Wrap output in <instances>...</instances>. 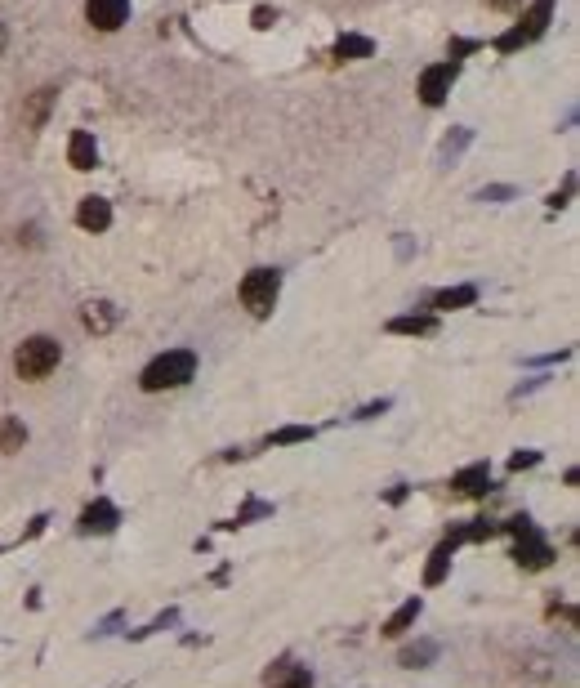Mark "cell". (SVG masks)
Listing matches in <instances>:
<instances>
[{
    "label": "cell",
    "mask_w": 580,
    "mask_h": 688,
    "mask_svg": "<svg viewBox=\"0 0 580 688\" xmlns=\"http://www.w3.org/2000/svg\"><path fill=\"white\" fill-rule=\"evenodd\" d=\"M197 375V354L192 349H170V354H161V358H152L148 367H143V389L148 394H161V389H179V384H188Z\"/></svg>",
    "instance_id": "cell-1"
},
{
    "label": "cell",
    "mask_w": 580,
    "mask_h": 688,
    "mask_svg": "<svg viewBox=\"0 0 580 688\" xmlns=\"http://www.w3.org/2000/svg\"><path fill=\"white\" fill-rule=\"evenodd\" d=\"M58 358H63L58 340H50V335H32V340H23V344H18V354H14V371H18L23 380H45V375L58 367Z\"/></svg>",
    "instance_id": "cell-2"
},
{
    "label": "cell",
    "mask_w": 580,
    "mask_h": 688,
    "mask_svg": "<svg viewBox=\"0 0 580 688\" xmlns=\"http://www.w3.org/2000/svg\"><path fill=\"white\" fill-rule=\"evenodd\" d=\"M277 291H281L277 268H255V273H246V282H241V304L264 318V314H272V304H277Z\"/></svg>",
    "instance_id": "cell-3"
},
{
    "label": "cell",
    "mask_w": 580,
    "mask_h": 688,
    "mask_svg": "<svg viewBox=\"0 0 580 688\" xmlns=\"http://www.w3.org/2000/svg\"><path fill=\"white\" fill-rule=\"evenodd\" d=\"M549 14H554V0H531V9H527V14H523V23H518L514 32H505V36H500L496 45H500V50H505V54H514V50H518V45H527V41H536V36H540V32L549 27Z\"/></svg>",
    "instance_id": "cell-4"
},
{
    "label": "cell",
    "mask_w": 580,
    "mask_h": 688,
    "mask_svg": "<svg viewBox=\"0 0 580 688\" xmlns=\"http://www.w3.org/2000/svg\"><path fill=\"white\" fill-rule=\"evenodd\" d=\"M451 81H456V63H433L420 76V99L428 107H437L447 95H451Z\"/></svg>",
    "instance_id": "cell-5"
},
{
    "label": "cell",
    "mask_w": 580,
    "mask_h": 688,
    "mask_svg": "<svg viewBox=\"0 0 580 688\" xmlns=\"http://www.w3.org/2000/svg\"><path fill=\"white\" fill-rule=\"evenodd\" d=\"M85 18H90L99 32H116V27L130 18V0H90V5H85Z\"/></svg>",
    "instance_id": "cell-6"
},
{
    "label": "cell",
    "mask_w": 580,
    "mask_h": 688,
    "mask_svg": "<svg viewBox=\"0 0 580 688\" xmlns=\"http://www.w3.org/2000/svg\"><path fill=\"white\" fill-rule=\"evenodd\" d=\"M514 559H518V568H545V563L554 559V550H549V541H540V536H536V528H531V532H523V536H518Z\"/></svg>",
    "instance_id": "cell-7"
},
{
    "label": "cell",
    "mask_w": 580,
    "mask_h": 688,
    "mask_svg": "<svg viewBox=\"0 0 580 688\" xmlns=\"http://www.w3.org/2000/svg\"><path fill=\"white\" fill-rule=\"evenodd\" d=\"M121 523V510L112 505V501H94L85 514H81V532L85 536H103V532H112Z\"/></svg>",
    "instance_id": "cell-8"
},
{
    "label": "cell",
    "mask_w": 580,
    "mask_h": 688,
    "mask_svg": "<svg viewBox=\"0 0 580 688\" xmlns=\"http://www.w3.org/2000/svg\"><path fill=\"white\" fill-rule=\"evenodd\" d=\"M76 224L90 228V233H103L107 224H112V206H107L103 197H85L81 211H76Z\"/></svg>",
    "instance_id": "cell-9"
},
{
    "label": "cell",
    "mask_w": 580,
    "mask_h": 688,
    "mask_svg": "<svg viewBox=\"0 0 580 688\" xmlns=\"http://www.w3.org/2000/svg\"><path fill=\"white\" fill-rule=\"evenodd\" d=\"M451 487H456L460 496H482V492L491 487V470H487V465H469V470H460V474L451 478Z\"/></svg>",
    "instance_id": "cell-10"
},
{
    "label": "cell",
    "mask_w": 580,
    "mask_h": 688,
    "mask_svg": "<svg viewBox=\"0 0 580 688\" xmlns=\"http://www.w3.org/2000/svg\"><path fill=\"white\" fill-rule=\"evenodd\" d=\"M67 157H72V165H76V170H94V165H99V148H94V139H90L85 130H76V135H72Z\"/></svg>",
    "instance_id": "cell-11"
},
{
    "label": "cell",
    "mask_w": 580,
    "mask_h": 688,
    "mask_svg": "<svg viewBox=\"0 0 580 688\" xmlns=\"http://www.w3.org/2000/svg\"><path fill=\"white\" fill-rule=\"evenodd\" d=\"M424 613V603L420 599H407V603H402V608H398V613H393V617H388V622H384V635H407V631H411V626H416V617H420Z\"/></svg>",
    "instance_id": "cell-12"
},
{
    "label": "cell",
    "mask_w": 580,
    "mask_h": 688,
    "mask_svg": "<svg viewBox=\"0 0 580 688\" xmlns=\"http://www.w3.org/2000/svg\"><path fill=\"white\" fill-rule=\"evenodd\" d=\"M23 443H27V429H23V421L18 416H5L0 421V452H23Z\"/></svg>",
    "instance_id": "cell-13"
},
{
    "label": "cell",
    "mask_w": 580,
    "mask_h": 688,
    "mask_svg": "<svg viewBox=\"0 0 580 688\" xmlns=\"http://www.w3.org/2000/svg\"><path fill=\"white\" fill-rule=\"evenodd\" d=\"M451 554H456V541L447 536V541H442V545L433 550V563H428V573H424V582H428V585H437V582H442V577H447V568H451Z\"/></svg>",
    "instance_id": "cell-14"
},
{
    "label": "cell",
    "mask_w": 580,
    "mask_h": 688,
    "mask_svg": "<svg viewBox=\"0 0 580 688\" xmlns=\"http://www.w3.org/2000/svg\"><path fill=\"white\" fill-rule=\"evenodd\" d=\"M477 300V286H456V291H437L433 295V309H465Z\"/></svg>",
    "instance_id": "cell-15"
},
{
    "label": "cell",
    "mask_w": 580,
    "mask_h": 688,
    "mask_svg": "<svg viewBox=\"0 0 580 688\" xmlns=\"http://www.w3.org/2000/svg\"><path fill=\"white\" fill-rule=\"evenodd\" d=\"M85 326H90V331H99V335H103V331H112V326H116V309H112L107 300L90 304V309H85Z\"/></svg>",
    "instance_id": "cell-16"
},
{
    "label": "cell",
    "mask_w": 580,
    "mask_h": 688,
    "mask_svg": "<svg viewBox=\"0 0 580 688\" xmlns=\"http://www.w3.org/2000/svg\"><path fill=\"white\" fill-rule=\"evenodd\" d=\"M388 331H398V335H433V331H437V318H393Z\"/></svg>",
    "instance_id": "cell-17"
},
{
    "label": "cell",
    "mask_w": 580,
    "mask_h": 688,
    "mask_svg": "<svg viewBox=\"0 0 580 688\" xmlns=\"http://www.w3.org/2000/svg\"><path fill=\"white\" fill-rule=\"evenodd\" d=\"M370 45L367 36H339V45H335V58H370Z\"/></svg>",
    "instance_id": "cell-18"
},
{
    "label": "cell",
    "mask_w": 580,
    "mask_h": 688,
    "mask_svg": "<svg viewBox=\"0 0 580 688\" xmlns=\"http://www.w3.org/2000/svg\"><path fill=\"white\" fill-rule=\"evenodd\" d=\"M437 657V643H416V648H402V666H424V662H433Z\"/></svg>",
    "instance_id": "cell-19"
},
{
    "label": "cell",
    "mask_w": 580,
    "mask_h": 688,
    "mask_svg": "<svg viewBox=\"0 0 580 688\" xmlns=\"http://www.w3.org/2000/svg\"><path fill=\"white\" fill-rule=\"evenodd\" d=\"M304 438H313V429H304V424H290V429L272 434L268 443H272V447H286V443H304Z\"/></svg>",
    "instance_id": "cell-20"
},
{
    "label": "cell",
    "mask_w": 580,
    "mask_h": 688,
    "mask_svg": "<svg viewBox=\"0 0 580 688\" xmlns=\"http://www.w3.org/2000/svg\"><path fill=\"white\" fill-rule=\"evenodd\" d=\"M514 197V188H482L477 193V202H509Z\"/></svg>",
    "instance_id": "cell-21"
},
{
    "label": "cell",
    "mask_w": 580,
    "mask_h": 688,
    "mask_svg": "<svg viewBox=\"0 0 580 688\" xmlns=\"http://www.w3.org/2000/svg\"><path fill=\"white\" fill-rule=\"evenodd\" d=\"M540 461V452H518L514 461H509V470H527V465H536Z\"/></svg>",
    "instance_id": "cell-22"
},
{
    "label": "cell",
    "mask_w": 580,
    "mask_h": 688,
    "mask_svg": "<svg viewBox=\"0 0 580 688\" xmlns=\"http://www.w3.org/2000/svg\"><path fill=\"white\" fill-rule=\"evenodd\" d=\"M272 688H313V680H309V671H295L286 684H272Z\"/></svg>",
    "instance_id": "cell-23"
},
{
    "label": "cell",
    "mask_w": 580,
    "mask_h": 688,
    "mask_svg": "<svg viewBox=\"0 0 580 688\" xmlns=\"http://www.w3.org/2000/svg\"><path fill=\"white\" fill-rule=\"evenodd\" d=\"M379 412H388V398H379V403L362 407V412H358V421H370V416H379Z\"/></svg>",
    "instance_id": "cell-24"
},
{
    "label": "cell",
    "mask_w": 580,
    "mask_h": 688,
    "mask_svg": "<svg viewBox=\"0 0 580 688\" xmlns=\"http://www.w3.org/2000/svg\"><path fill=\"white\" fill-rule=\"evenodd\" d=\"M487 5H491V9H514L518 0H487Z\"/></svg>",
    "instance_id": "cell-25"
},
{
    "label": "cell",
    "mask_w": 580,
    "mask_h": 688,
    "mask_svg": "<svg viewBox=\"0 0 580 688\" xmlns=\"http://www.w3.org/2000/svg\"><path fill=\"white\" fill-rule=\"evenodd\" d=\"M5 41H9V36H5V23H0V54H5Z\"/></svg>",
    "instance_id": "cell-26"
}]
</instances>
